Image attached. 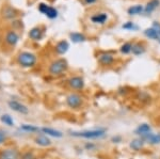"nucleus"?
I'll list each match as a JSON object with an SVG mask.
<instances>
[{"label":"nucleus","mask_w":160,"mask_h":159,"mask_svg":"<svg viewBox=\"0 0 160 159\" xmlns=\"http://www.w3.org/2000/svg\"><path fill=\"white\" fill-rule=\"evenodd\" d=\"M107 129L106 128H96V129H89L83 130V132H73L71 136L75 138H82L87 140H94V139H100L106 135Z\"/></svg>","instance_id":"f257e3e1"},{"label":"nucleus","mask_w":160,"mask_h":159,"mask_svg":"<svg viewBox=\"0 0 160 159\" xmlns=\"http://www.w3.org/2000/svg\"><path fill=\"white\" fill-rule=\"evenodd\" d=\"M68 61L65 60L64 58H60V59H57V60L52 61L50 63L49 67H48V73L50 74L51 76H61L68 71Z\"/></svg>","instance_id":"f03ea898"},{"label":"nucleus","mask_w":160,"mask_h":159,"mask_svg":"<svg viewBox=\"0 0 160 159\" xmlns=\"http://www.w3.org/2000/svg\"><path fill=\"white\" fill-rule=\"evenodd\" d=\"M17 62L20 66L25 68H30L37 64L38 62V57L32 52L29 51H22L17 56Z\"/></svg>","instance_id":"7ed1b4c3"},{"label":"nucleus","mask_w":160,"mask_h":159,"mask_svg":"<svg viewBox=\"0 0 160 159\" xmlns=\"http://www.w3.org/2000/svg\"><path fill=\"white\" fill-rule=\"evenodd\" d=\"M65 102L68 108H71L73 110H79L83 107L84 98L80 95V94L76 93V92H73V93H69L68 95L66 96Z\"/></svg>","instance_id":"20e7f679"},{"label":"nucleus","mask_w":160,"mask_h":159,"mask_svg":"<svg viewBox=\"0 0 160 159\" xmlns=\"http://www.w3.org/2000/svg\"><path fill=\"white\" fill-rule=\"evenodd\" d=\"M97 62L100 66L104 67H110L115 63V56L111 51L100 50L97 53Z\"/></svg>","instance_id":"39448f33"},{"label":"nucleus","mask_w":160,"mask_h":159,"mask_svg":"<svg viewBox=\"0 0 160 159\" xmlns=\"http://www.w3.org/2000/svg\"><path fill=\"white\" fill-rule=\"evenodd\" d=\"M68 88L73 91H82L86 87L84 79L81 76H73L68 80Z\"/></svg>","instance_id":"423d86ee"},{"label":"nucleus","mask_w":160,"mask_h":159,"mask_svg":"<svg viewBox=\"0 0 160 159\" xmlns=\"http://www.w3.org/2000/svg\"><path fill=\"white\" fill-rule=\"evenodd\" d=\"M0 159H22V154L15 147L4 148L0 152Z\"/></svg>","instance_id":"0eeeda50"},{"label":"nucleus","mask_w":160,"mask_h":159,"mask_svg":"<svg viewBox=\"0 0 160 159\" xmlns=\"http://www.w3.org/2000/svg\"><path fill=\"white\" fill-rule=\"evenodd\" d=\"M38 11L41 13H43L44 15H46V16L50 19H55L58 17V11H57V9L48 6V4L40 3L38 4Z\"/></svg>","instance_id":"6e6552de"},{"label":"nucleus","mask_w":160,"mask_h":159,"mask_svg":"<svg viewBox=\"0 0 160 159\" xmlns=\"http://www.w3.org/2000/svg\"><path fill=\"white\" fill-rule=\"evenodd\" d=\"M151 132H153V128H152L151 124H148V123H142L135 129V135L142 138V139L144 137H146L148 135H149Z\"/></svg>","instance_id":"1a4fd4ad"},{"label":"nucleus","mask_w":160,"mask_h":159,"mask_svg":"<svg viewBox=\"0 0 160 159\" xmlns=\"http://www.w3.org/2000/svg\"><path fill=\"white\" fill-rule=\"evenodd\" d=\"M8 105H9V107L13 111L17 112V113H20V114L29 113V109L27 108V106H25V105H22V102H19L17 101L11 99V101H9V102H8Z\"/></svg>","instance_id":"9d476101"},{"label":"nucleus","mask_w":160,"mask_h":159,"mask_svg":"<svg viewBox=\"0 0 160 159\" xmlns=\"http://www.w3.org/2000/svg\"><path fill=\"white\" fill-rule=\"evenodd\" d=\"M144 147H145V141L140 137L131 140L129 143V147L132 151H135V152H140V151L143 150Z\"/></svg>","instance_id":"9b49d317"},{"label":"nucleus","mask_w":160,"mask_h":159,"mask_svg":"<svg viewBox=\"0 0 160 159\" xmlns=\"http://www.w3.org/2000/svg\"><path fill=\"white\" fill-rule=\"evenodd\" d=\"M44 28L43 27H34L30 30L29 37L32 41H40L44 37Z\"/></svg>","instance_id":"f8f14e48"},{"label":"nucleus","mask_w":160,"mask_h":159,"mask_svg":"<svg viewBox=\"0 0 160 159\" xmlns=\"http://www.w3.org/2000/svg\"><path fill=\"white\" fill-rule=\"evenodd\" d=\"M34 142L37 143L38 147H48L51 145V140L49 139V137L44 134L38 135L34 139Z\"/></svg>","instance_id":"ddd939ff"},{"label":"nucleus","mask_w":160,"mask_h":159,"mask_svg":"<svg viewBox=\"0 0 160 159\" xmlns=\"http://www.w3.org/2000/svg\"><path fill=\"white\" fill-rule=\"evenodd\" d=\"M143 140L145 141V143H148L149 145H159L160 144V132H157V134L151 132V134L148 135L146 137H144Z\"/></svg>","instance_id":"4468645a"},{"label":"nucleus","mask_w":160,"mask_h":159,"mask_svg":"<svg viewBox=\"0 0 160 159\" xmlns=\"http://www.w3.org/2000/svg\"><path fill=\"white\" fill-rule=\"evenodd\" d=\"M41 132L48 137H53V138H62L63 137V134L61 132L57 129H53V128L50 127H42L41 128Z\"/></svg>","instance_id":"2eb2a0df"},{"label":"nucleus","mask_w":160,"mask_h":159,"mask_svg":"<svg viewBox=\"0 0 160 159\" xmlns=\"http://www.w3.org/2000/svg\"><path fill=\"white\" fill-rule=\"evenodd\" d=\"M91 20L93 24L96 25H105L108 20V14L107 13H97L91 17Z\"/></svg>","instance_id":"dca6fc26"},{"label":"nucleus","mask_w":160,"mask_h":159,"mask_svg":"<svg viewBox=\"0 0 160 159\" xmlns=\"http://www.w3.org/2000/svg\"><path fill=\"white\" fill-rule=\"evenodd\" d=\"M146 51V46L144 43L142 42H136L133 43L132 45V50H131V53L135 56H141L143 55Z\"/></svg>","instance_id":"f3484780"},{"label":"nucleus","mask_w":160,"mask_h":159,"mask_svg":"<svg viewBox=\"0 0 160 159\" xmlns=\"http://www.w3.org/2000/svg\"><path fill=\"white\" fill-rule=\"evenodd\" d=\"M69 48V44L68 43V41H60V42L57 43V45L55 46V50L58 55H64V53L68 52Z\"/></svg>","instance_id":"a211bd4d"},{"label":"nucleus","mask_w":160,"mask_h":159,"mask_svg":"<svg viewBox=\"0 0 160 159\" xmlns=\"http://www.w3.org/2000/svg\"><path fill=\"white\" fill-rule=\"evenodd\" d=\"M19 37L15 31H9L6 35V43L10 46H15L18 43Z\"/></svg>","instance_id":"6ab92c4d"},{"label":"nucleus","mask_w":160,"mask_h":159,"mask_svg":"<svg viewBox=\"0 0 160 159\" xmlns=\"http://www.w3.org/2000/svg\"><path fill=\"white\" fill-rule=\"evenodd\" d=\"M159 6H160V0H149L148 3H146V6L144 7V13L145 14H151Z\"/></svg>","instance_id":"aec40b11"},{"label":"nucleus","mask_w":160,"mask_h":159,"mask_svg":"<svg viewBox=\"0 0 160 159\" xmlns=\"http://www.w3.org/2000/svg\"><path fill=\"white\" fill-rule=\"evenodd\" d=\"M144 35L146 37L151 38V40H155V41H160V37L158 34V32L156 31V29L153 27L148 28V29L144 30Z\"/></svg>","instance_id":"412c9836"},{"label":"nucleus","mask_w":160,"mask_h":159,"mask_svg":"<svg viewBox=\"0 0 160 159\" xmlns=\"http://www.w3.org/2000/svg\"><path fill=\"white\" fill-rule=\"evenodd\" d=\"M69 37H71V40L73 41L74 43H82L84 42V41H87V37L84 34H82V33L80 32H73L69 34Z\"/></svg>","instance_id":"4be33fe9"},{"label":"nucleus","mask_w":160,"mask_h":159,"mask_svg":"<svg viewBox=\"0 0 160 159\" xmlns=\"http://www.w3.org/2000/svg\"><path fill=\"white\" fill-rule=\"evenodd\" d=\"M20 129H22V132H30V134H35V132H41V128H38V126H34V125H31V124H22V126H20Z\"/></svg>","instance_id":"5701e85b"},{"label":"nucleus","mask_w":160,"mask_h":159,"mask_svg":"<svg viewBox=\"0 0 160 159\" xmlns=\"http://www.w3.org/2000/svg\"><path fill=\"white\" fill-rule=\"evenodd\" d=\"M144 12V7L143 6H140V4H136V6H132L130 7L129 9L127 10V13L131 16L133 15H139V14H142Z\"/></svg>","instance_id":"b1692460"},{"label":"nucleus","mask_w":160,"mask_h":159,"mask_svg":"<svg viewBox=\"0 0 160 159\" xmlns=\"http://www.w3.org/2000/svg\"><path fill=\"white\" fill-rule=\"evenodd\" d=\"M132 45L133 43L131 42H126L120 47V51L122 55H129L131 53V50H132Z\"/></svg>","instance_id":"393cba45"},{"label":"nucleus","mask_w":160,"mask_h":159,"mask_svg":"<svg viewBox=\"0 0 160 159\" xmlns=\"http://www.w3.org/2000/svg\"><path fill=\"white\" fill-rule=\"evenodd\" d=\"M16 15H17L16 10L13 9L11 7H7L3 10V16L6 18H14V17H16Z\"/></svg>","instance_id":"a878e982"},{"label":"nucleus","mask_w":160,"mask_h":159,"mask_svg":"<svg viewBox=\"0 0 160 159\" xmlns=\"http://www.w3.org/2000/svg\"><path fill=\"white\" fill-rule=\"evenodd\" d=\"M122 28L125 30H129V31H137V30L139 29V26L136 25L135 22H127L126 24H124L122 26Z\"/></svg>","instance_id":"bb28decb"},{"label":"nucleus","mask_w":160,"mask_h":159,"mask_svg":"<svg viewBox=\"0 0 160 159\" xmlns=\"http://www.w3.org/2000/svg\"><path fill=\"white\" fill-rule=\"evenodd\" d=\"M1 122L3 123L4 125H8V126H13L14 125V120L12 119V117H10L9 114H4L0 117Z\"/></svg>","instance_id":"cd10ccee"},{"label":"nucleus","mask_w":160,"mask_h":159,"mask_svg":"<svg viewBox=\"0 0 160 159\" xmlns=\"http://www.w3.org/2000/svg\"><path fill=\"white\" fill-rule=\"evenodd\" d=\"M22 159H37V156L31 151H27V152L22 154Z\"/></svg>","instance_id":"c85d7f7f"},{"label":"nucleus","mask_w":160,"mask_h":159,"mask_svg":"<svg viewBox=\"0 0 160 159\" xmlns=\"http://www.w3.org/2000/svg\"><path fill=\"white\" fill-rule=\"evenodd\" d=\"M84 148H86L87 151H94L95 148H96V144L93 142H87L86 144H84Z\"/></svg>","instance_id":"c756f323"},{"label":"nucleus","mask_w":160,"mask_h":159,"mask_svg":"<svg viewBox=\"0 0 160 159\" xmlns=\"http://www.w3.org/2000/svg\"><path fill=\"white\" fill-rule=\"evenodd\" d=\"M111 142H112V143H120V142H122V137H121V136H114V137L111 138Z\"/></svg>","instance_id":"7c9ffc66"},{"label":"nucleus","mask_w":160,"mask_h":159,"mask_svg":"<svg viewBox=\"0 0 160 159\" xmlns=\"http://www.w3.org/2000/svg\"><path fill=\"white\" fill-rule=\"evenodd\" d=\"M152 27L156 29V31L158 32V34H159V37H160V22H154V24H153V26H152Z\"/></svg>","instance_id":"2f4dec72"},{"label":"nucleus","mask_w":160,"mask_h":159,"mask_svg":"<svg viewBox=\"0 0 160 159\" xmlns=\"http://www.w3.org/2000/svg\"><path fill=\"white\" fill-rule=\"evenodd\" d=\"M6 140H7V135L3 132H0V144H2Z\"/></svg>","instance_id":"473e14b6"},{"label":"nucleus","mask_w":160,"mask_h":159,"mask_svg":"<svg viewBox=\"0 0 160 159\" xmlns=\"http://www.w3.org/2000/svg\"><path fill=\"white\" fill-rule=\"evenodd\" d=\"M97 0H84V2L86 3H88V4H93V3H95Z\"/></svg>","instance_id":"72a5a7b5"},{"label":"nucleus","mask_w":160,"mask_h":159,"mask_svg":"<svg viewBox=\"0 0 160 159\" xmlns=\"http://www.w3.org/2000/svg\"><path fill=\"white\" fill-rule=\"evenodd\" d=\"M159 43H160V41H159Z\"/></svg>","instance_id":"f704fd0d"}]
</instances>
